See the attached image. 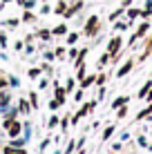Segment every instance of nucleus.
<instances>
[{
  "label": "nucleus",
  "mask_w": 152,
  "mask_h": 154,
  "mask_svg": "<svg viewBox=\"0 0 152 154\" xmlns=\"http://www.w3.org/2000/svg\"><path fill=\"white\" fill-rule=\"evenodd\" d=\"M121 14H123V7H121V9H116L114 14H110V20H116V18H119Z\"/></svg>",
  "instance_id": "obj_18"
},
{
  "label": "nucleus",
  "mask_w": 152,
  "mask_h": 154,
  "mask_svg": "<svg viewBox=\"0 0 152 154\" xmlns=\"http://www.w3.org/2000/svg\"><path fill=\"white\" fill-rule=\"evenodd\" d=\"M9 134H11V136L20 134V123H18V121H11V123H9Z\"/></svg>",
  "instance_id": "obj_6"
},
{
  "label": "nucleus",
  "mask_w": 152,
  "mask_h": 154,
  "mask_svg": "<svg viewBox=\"0 0 152 154\" xmlns=\"http://www.w3.org/2000/svg\"><path fill=\"white\" fill-rule=\"evenodd\" d=\"M18 107H20V112H23V114H27V112H29V109H31V107H29V103H27V100H20V105H18Z\"/></svg>",
  "instance_id": "obj_12"
},
{
  "label": "nucleus",
  "mask_w": 152,
  "mask_h": 154,
  "mask_svg": "<svg viewBox=\"0 0 152 154\" xmlns=\"http://www.w3.org/2000/svg\"><path fill=\"white\" fill-rule=\"evenodd\" d=\"M96 29H98V18H96V16H92V18L87 20V25H85V36H94V34H96Z\"/></svg>",
  "instance_id": "obj_2"
},
{
  "label": "nucleus",
  "mask_w": 152,
  "mask_h": 154,
  "mask_svg": "<svg viewBox=\"0 0 152 154\" xmlns=\"http://www.w3.org/2000/svg\"><path fill=\"white\" fill-rule=\"evenodd\" d=\"M54 11H56V14H60V16H65V11H67V2H63V0H58V5L54 7Z\"/></svg>",
  "instance_id": "obj_7"
},
{
  "label": "nucleus",
  "mask_w": 152,
  "mask_h": 154,
  "mask_svg": "<svg viewBox=\"0 0 152 154\" xmlns=\"http://www.w3.org/2000/svg\"><path fill=\"white\" fill-rule=\"evenodd\" d=\"M132 67H134V63H132V60H125V63H123V67L116 72V76H125L128 72H132Z\"/></svg>",
  "instance_id": "obj_5"
},
{
  "label": "nucleus",
  "mask_w": 152,
  "mask_h": 154,
  "mask_svg": "<svg viewBox=\"0 0 152 154\" xmlns=\"http://www.w3.org/2000/svg\"><path fill=\"white\" fill-rule=\"evenodd\" d=\"M150 87H152V83L148 81V83H145V85H143V89H141V92H139V96H141V98H145V94H148V92H150Z\"/></svg>",
  "instance_id": "obj_10"
},
{
  "label": "nucleus",
  "mask_w": 152,
  "mask_h": 154,
  "mask_svg": "<svg viewBox=\"0 0 152 154\" xmlns=\"http://www.w3.org/2000/svg\"><path fill=\"white\" fill-rule=\"evenodd\" d=\"M38 74H40V69H36V67H34V69H29V76L31 78H38Z\"/></svg>",
  "instance_id": "obj_21"
},
{
  "label": "nucleus",
  "mask_w": 152,
  "mask_h": 154,
  "mask_svg": "<svg viewBox=\"0 0 152 154\" xmlns=\"http://www.w3.org/2000/svg\"><path fill=\"white\" fill-rule=\"evenodd\" d=\"M96 83H98V85H103V83H105V76H103V74H101V76H96Z\"/></svg>",
  "instance_id": "obj_26"
},
{
  "label": "nucleus",
  "mask_w": 152,
  "mask_h": 154,
  "mask_svg": "<svg viewBox=\"0 0 152 154\" xmlns=\"http://www.w3.org/2000/svg\"><path fill=\"white\" fill-rule=\"evenodd\" d=\"M16 2H18V5H20V7H23V5H25V0H16Z\"/></svg>",
  "instance_id": "obj_27"
},
{
  "label": "nucleus",
  "mask_w": 152,
  "mask_h": 154,
  "mask_svg": "<svg viewBox=\"0 0 152 154\" xmlns=\"http://www.w3.org/2000/svg\"><path fill=\"white\" fill-rule=\"evenodd\" d=\"M38 36H40L43 40H49V38H51V31H47V29H40V31H38Z\"/></svg>",
  "instance_id": "obj_13"
},
{
  "label": "nucleus",
  "mask_w": 152,
  "mask_h": 154,
  "mask_svg": "<svg viewBox=\"0 0 152 154\" xmlns=\"http://www.w3.org/2000/svg\"><path fill=\"white\" fill-rule=\"evenodd\" d=\"M23 20H25V23H31V20H34V14H31V11H25Z\"/></svg>",
  "instance_id": "obj_19"
},
{
  "label": "nucleus",
  "mask_w": 152,
  "mask_h": 154,
  "mask_svg": "<svg viewBox=\"0 0 152 154\" xmlns=\"http://www.w3.org/2000/svg\"><path fill=\"white\" fill-rule=\"evenodd\" d=\"M31 107H38V98H36V94H31Z\"/></svg>",
  "instance_id": "obj_25"
},
{
  "label": "nucleus",
  "mask_w": 152,
  "mask_h": 154,
  "mask_svg": "<svg viewBox=\"0 0 152 154\" xmlns=\"http://www.w3.org/2000/svg\"><path fill=\"white\" fill-rule=\"evenodd\" d=\"M107 60H110V54H103V56H101V60H98V63H101V65H105Z\"/></svg>",
  "instance_id": "obj_24"
},
{
  "label": "nucleus",
  "mask_w": 152,
  "mask_h": 154,
  "mask_svg": "<svg viewBox=\"0 0 152 154\" xmlns=\"http://www.w3.org/2000/svg\"><path fill=\"white\" fill-rule=\"evenodd\" d=\"M56 100H58L60 105H63V100H65V89L58 87V85H56Z\"/></svg>",
  "instance_id": "obj_8"
},
{
  "label": "nucleus",
  "mask_w": 152,
  "mask_h": 154,
  "mask_svg": "<svg viewBox=\"0 0 152 154\" xmlns=\"http://www.w3.org/2000/svg\"><path fill=\"white\" fill-rule=\"evenodd\" d=\"M137 16H141L139 9H130V11H128V18H130V20H132V18H137Z\"/></svg>",
  "instance_id": "obj_17"
},
{
  "label": "nucleus",
  "mask_w": 152,
  "mask_h": 154,
  "mask_svg": "<svg viewBox=\"0 0 152 154\" xmlns=\"http://www.w3.org/2000/svg\"><path fill=\"white\" fill-rule=\"evenodd\" d=\"M51 34H56V36H63V34H67V27H65V25H58V27H56L54 31H51Z\"/></svg>",
  "instance_id": "obj_11"
},
{
  "label": "nucleus",
  "mask_w": 152,
  "mask_h": 154,
  "mask_svg": "<svg viewBox=\"0 0 152 154\" xmlns=\"http://www.w3.org/2000/svg\"><path fill=\"white\" fill-rule=\"evenodd\" d=\"M125 103H128V98H116V100H114V103H112V107H121V105H125Z\"/></svg>",
  "instance_id": "obj_15"
},
{
  "label": "nucleus",
  "mask_w": 152,
  "mask_h": 154,
  "mask_svg": "<svg viewBox=\"0 0 152 154\" xmlns=\"http://www.w3.org/2000/svg\"><path fill=\"white\" fill-rule=\"evenodd\" d=\"M5 154H27V152H25V150H18V147H5Z\"/></svg>",
  "instance_id": "obj_9"
},
{
  "label": "nucleus",
  "mask_w": 152,
  "mask_h": 154,
  "mask_svg": "<svg viewBox=\"0 0 152 154\" xmlns=\"http://www.w3.org/2000/svg\"><path fill=\"white\" fill-rule=\"evenodd\" d=\"M92 83H96V78H94V76H87V78H83V87H90Z\"/></svg>",
  "instance_id": "obj_14"
},
{
  "label": "nucleus",
  "mask_w": 152,
  "mask_h": 154,
  "mask_svg": "<svg viewBox=\"0 0 152 154\" xmlns=\"http://www.w3.org/2000/svg\"><path fill=\"white\" fill-rule=\"evenodd\" d=\"M148 29H150V23H141V25H139V29L134 31V36H132V40H130V42H134V40L143 38V36L148 34Z\"/></svg>",
  "instance_id": "obj_3"
},
{
  "label": "nucleus",
  "mask_w": 152,
  "mask_h": 154,
  "mask_svg": "<svg viewBox=\"0 0 152 154\" xmlns=\"http://www.w3.org/2000/svg\"><path fill=\"white\" fill-rule=\"evenodd\" d=\"M81 7H83V2H81V0H76L74 5H70V7H67V11H65V18H72V16H74Z\"/></svg>",
  "instance_id": "obj_4"
},
{
  "label": "nucleus",
  "mask_w": 152,
  "mask_h": 154,
  "mask_svg": "<svg viewBox=\"0 0 152 154\" xmlns=\"http://www.w3.org/2000/svg\"><path fill=\"white\" fill-rule=\"evenodd\" d=\"M76 40H78V34H70L67 36V42H70V45H74Z\"/></svg>",
  "instance_id": "obj_20"
},
{
  "label": "nucleus",
  "mask_w": 152,
  "mask_h": 154,
  "mask_svg": "<svg viewBox=\"0 0 152 154\" xmlns=\"http://www.w3.org/2000/svg\"><path fill=\"white\" fill-rule=\"evenodd\" d=\"M121 42H123V38H121V36H114V38L107 42V54L112 56V58H116L119 49H121Z\"/></svg>",
  "instance_id": "obj_1"
},
{
  "label": "nucleus",
  "mask_w": 152,
  "mask_h": 154,
  "mask_svg": "<svg viewBox=\"0 0 152 154\" xmlns=\"http://www.w3.org/2000/svg\"><path fill=\"white\" fill-rule=\"evenodd\" d=\"M150 51H152V36H150V42H148V47H145V51H143V56H141V60H143V58H148Z\"/></svg>",
  "instance_id": "obj_16"
},
{
  "label": "nucleus",
  "mask_w": 152,
  "mask_h": 154,
  "mask_svg": "<svg viewBox=\"0 0 152 154\" xmlns=\"http://www.w3.org/2000/svg\"><path fill=\"white\" fill-rule=\"evenodd\" d=\"M76 78H81V81L85 78V67H83V65H81V69H78V76H76Z\"/></svg>",
  "instance_id": "obj_22"
},
{
  "label": "nucleus",
  "mask_w": 152,
  "mask_h": 154,
  "mask_svg": "<svg viewBox=\"0 0 152 154\" xmlns=\"http://www.w3.org/2000/svg\"><path fill=\"white\" fill-rule=\"evenodd\" d=\"M112 132H114V127H107L105 134H103V139H110V136H112Z\"/></svg>",
  "instance_id": "obj_23"
}]
</instances>
